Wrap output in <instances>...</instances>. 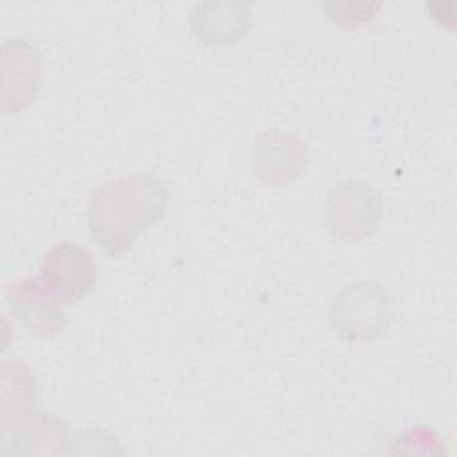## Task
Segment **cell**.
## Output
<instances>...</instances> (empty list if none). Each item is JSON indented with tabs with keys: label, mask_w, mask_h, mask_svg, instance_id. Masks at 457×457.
<instances>
[{
	"label": "cell",
	"mask_w": 457,
	"mask_h": 457,
	"mask_svg": "<svg viewBox=\"0 0 457 457\" xmlns=\"http://www.w3.org/2000/svg\"><path fill=\"white\" fill-rule=\"evenodd\" d=\"M168 202V186L154 173L136 171L111 179L89 196V234L104 253L123 255L143 230L162 220Z\"/></svg>",
	"instance_id": "cell-1"
},
{
	"label": "cell",
	"mask_w": 457,
	"mask_h": 457,
	"mask_svg": "<svg viewBox=\"0 0 457 457\" xmlns=\"http://www.w3.org/2000/svg\"><path fill=\"white\" fill-rule=\"evenodd\" d=\"M393 318L389 291L375 280L361 278L341 287L328 307L332 330L346 341L380 337Z\"/></svg>",
	"instance_id": "cell-2"
},
{
	"label": "cell",
	"mask_w": 457,
	"mask_h": 457,
	"mask_svg": "<svg viewBox=\"0 0 457 457\" xmlns=\"http://www.w3.org/2000/svg\"><path fill=\"white\" fill-rule=\"evenodd\" d=\"M380 193L362 179L334 184L323 200L327 228L341 241L355 243L370 237L382 216Z\"/></svg>",
	"instance_id": "cell-3"
},
{
	"label": "cell",
	"mask_w": 457,
	"mask_h": 457,
	"mask_svg": "<svg viewBox=\"0 0 457 457\" xmlns=\"http://www.w3.org/2000/svg\"><path fill=\"white\" fill-rule=\"evenodd\" d=\"M37 277L62 303H77L93 291L96 266L86 246L59 241L43 255Z\"/></svg>",
	"instance_id": "cell-4"
},
{
	"label": "cell",
	"mask_w": 457,
	"mask_h": 457,
	"mask_svg": "<svg viewBox=\"0 0 457 457\" xmlns=\"http://www.w3.org/2000/svg\"><path fill=\"white\" fill-rule=\"evenodd\" d=\"M45 59L36 41L14 36L2 45V112L16 114L39 91Z\"/></svg>",
	"instance_id": "cell-5"
},
{
	"label": "cell",
	"mask_w": 457,
	"mask_h": 457,
	"mask_svg": "<svg viewBox=\"0 0 457 457\" xmlns=\"http://www.w3.org/2000/svg\"><path fill=\"white\" fill-rule=\"evenodd\" d=\"M70 443L68 425L50 411L27 409L2 421V453L64 455Z\"/></svg>",
	"instance_id": "cell-6"
},
{
	"label": "cell",
	"mask_w": 457,
	"mask_h": 457,
	"mask_svg": "<svg viewBox=\"0 0 457 457\" xmlns=\"http://www.w3.org/2000/svg\"><path fill=\"white\" fill-rule=\"evenodd\" d=\"M252 166L255 175L268 186L291 184L307 166V145L289 129H264L253 139Z\"/></svg>",
	"instance_id": "cell-7"
},
{
	"label": "cell",
	"mask_w": 457,
	"mask_h": 457,
	"mask_svg": "<svg viewBox=\"0 0 457 457\" xmlns=\"http://www.w3.org/2000/svg\"><path fill=\"white\" fill-rule=\"evenodd\" d=\"M5 302L20 327L37 337L61 332L68 321L62 302L37 275L11 282L5 287Z\"/></svg>",
	"instance_id": "cell-8"
},
{
	"label": "cell",
	"mask_w": 457,
	"mask_h": 457,
	"mask_svg": "<svg viewBox=\"0 0 457 457\" xmlns=\"http://www.w3.org/2000/svg\"><path fill=\"white\" fill-rule=\"evenodd\" d=\"M253 21V11L241 0H205L193 5L189 29L209 46H225L239 41Z\"/></svg>",
	"instance_id": "cell-9"
},
{
	"label": "cell",
	"mask_w": 457,
	"mask_h": 457,
	"mask_svg": "<svg viewBox=\"0 0 457 457\" xmlns=\"http://www.w3.org/2000/svg\"><path fill=\"white\" fill-rule=\"evenodd\" d=\"M2 405L0 418L9 420L11 416L30 409L37 395V380L32 370L21 361H2Z\"/></svg>",
	"instance_id": "cell-10"
},
{
	"label": "cell",
	"mask_w": 457,
	"mask_h": 457,
	"mask_svg": "<svg viewBox=\"0 0 457 457\" xmlns=\"http://www.w3.org/2000/svg\"><path fill=\"white\" fill-rule=\"evenodd\" d=\"M320 5L325 11L327 18H330L334 23L346 29H357L361 25L373 21L377 12L382 7L380 2H339V0H323Z\"/></svg>",
	"instance_id": "cell-11"
}]
</instances>
